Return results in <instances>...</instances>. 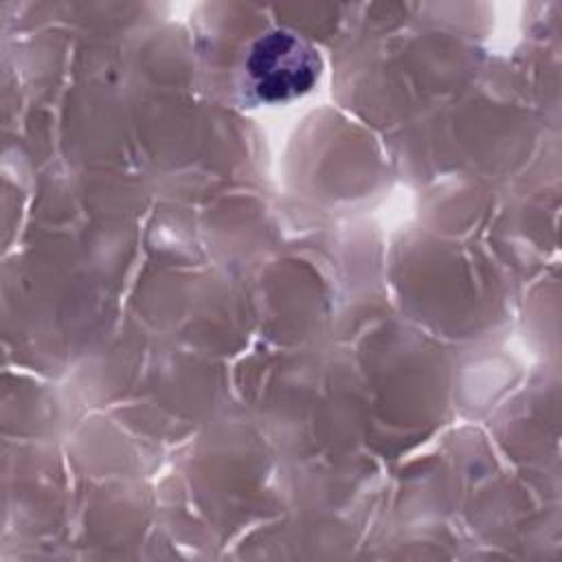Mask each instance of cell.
Instances as JSON below:
<instances>
[{
    "label": "cell",
    "mask_w": 562,
    "mask_h": 562,
    "mask_svg": "<svg viewBox=\"0 0 562 562\" xmlns=\"http://www.w3.org/2000/svg\"><path fill=\"white\" fill-rule=\"evenodd\" d=\"M246 70L259 99L288 101L314 86L318 55L294 33L272 31L250 48Z\"/></svg>",
    "instance_id": "1"
}]
</instances>
